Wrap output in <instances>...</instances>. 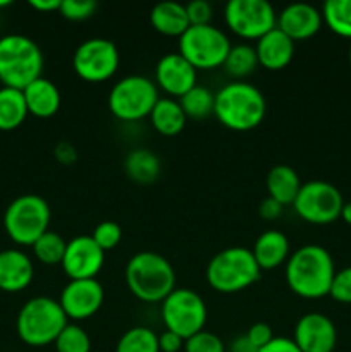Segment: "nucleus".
I'll return each instance as SVG.
<instances>
[{
  "label": "nucleus",
  "instance_id": "1a4fd4ad",
  "mask_svg": "<svg viewBox=\"0 0 351 352\" xmlns=\"http://www.w3.org/2000/svg\"><path fill=\"white\" fill-rule=\"evenodd\" d=\"M178 47V54H181L196 71H212L224 65L233 45L222 30L213 24H205L189 26L179 38Z\"/></svg>",
  "mask_w": 351,
  "mask_h": 352
},
{
  "label": "nucleus",
  "instance_id": "ddd939ff",
  "mask_svg": "<svg viewBox=\"0 0 351 352\" xmlns=\"http://www.w3.org/2000/svg\"><path fill=\"white\" fill-rule=\"evenodd\" d=\"M224 21L236 36L260 40L277 24V12L267 0H231L224 7Z\"/></svg>",
  "mask_w": 351,
  "mask_h": 352
},
{
  "label": "nucleus",
  "instance_id": "c85d7f7f",
  "mask_svg": "<svg viewBox=\"0 0 351 352\" xmlns=\"http://www.w3.org/2000/svg\"><path fill=\"white\" fill-rule=\"evenodd\" d=\"M222 67L233 78H246V76L253 74L255 69L258 67V57L255 47L246 43L231 47Z\"/></svg>",
  "mask_w": 351,
  "mask_h": 352
},
{
  "label": "nucleus",
  "instance_id": "cd10ccee",
  "mask_svg": "<svg viewBox=\"0 0 351 352\" xmlns=\"http://www.w3.org/2000/svg\"><path fill=\"white\" fill-rule=\"evenodd\" d=\"M178 102L188 119H206L209 116H213L215 93H212L205 86L196 85L186 95H182Z\"/></svg>",
  "mask_w": 351,
  "mask_h": 352
},
{
  "label": "nucleus",
  "instance_id": "49530a36",
  "mask_svg": "<svg viewBox=\"0 0 351 352\" xmlns=\"http://www.w3.org/2000/svg\"><path fill=\"white\" fill-rule=\"evenodd\" d=\"M341 219H343L348 226H351V201L344 203L343 212H341Z\"/></svg>",
  "mask_w": 351,
  "mask_h": 352
},
{
  "label": "nucleus",
  "instance_id": "c9c22d12",
  "mask_svg": "<svg viewBox=\"0 0 351 352\" xmlns=\"http://www.w3.org/2000/svg\"><path fill=\"white\" fill-rule=\"evenodd\" d=\"M96 12V2L93 0H61L58 14L69 21L89 19Z\"/></svg>",
  "mask_w": 351,
  "mask_h": 352
},
{
  "label": "nucleus",
  "instance_id": "37998d69",
  "mask_svg": "<svg viewBox=\"0 0 351 352\" xmlns=\"http://www.w3.org/2000/svg\"><path fill=\"white\" fill-rule=\"evenodd\" d=\"M55 158H57L61 164L72 165L76 160H78V151H76V148L72 146L71 143L61 141V143L55 146Z\"/></svg>",
  "mask_w": 351,
  "mask_h": 352
},
{
  "label": "nucleus",
  "instance_id": "6e6552de",
  "mask_svg": "<svg viewBox=\"0 0 351 352\" xmlns=\"http://www.w3.org/2000/svg\"><path fill=\"white\" fill-rule=\"evenodd\" d=\"M158 98L160 96L155 81L145 76L133 74L126 76L112 86L107 105L116 119L123 122H136L150 117Z\"/></svg>",
  "mask_w": 351,
  "mask_h": 352
},
{
  "label": "nucleus",
  "instance_id": "423d86ee",
  "mask_svg": "<svg viewBox=\"0 0 351 352\" xmlns=\"http://www.w3.org/2000/svg\"><path fill=\"white\" fill-rule=\"evenodd\" d=\"M260 268L250 250L241 246L219 251L206 265V282L222 294H236L260 278Z\"/></svg>",
  "mask_w": 351,
  "mask_h": 352
},
{
  "label": "nucleus",
  "instance_id": "a878e982",
  "mask_svg": "<svg viewBox=\"0 0 351 352\" xmlns=\"http://www.w3.org/2000/svg\"><path fill=\"white\" fill-rule=\"evenodd\" d=\"M124 170L131 181L147 186L157 181L162 165L153 151L147 150V148H136L127 153L126 160H124Z\"/></svg>",
  "mask_w": 351,
  "mask_h": 352
},
{
  "label": "nucleus",
  "instance_id": "4c0bfd02",
  "mask_svg": "<svg viewBox=\"0 0 351 352\" xmlns=\"http://www.w3.org/2000/svg\"><path fill=\"white\" fill-rule=\"evenodd\" d=\"M186 14H188L189 26H205L212 21V6L206 0H193L186 3Z\"/></svg>",
  "mask_w": 351,
  "mask_h": 352
},
{
  "label": "nucleus",
  "instance_id": "c756f323",
  "mask_svg": "<svg viewBox=\"0 0 351 352\" xmlns=\"http://www.w3.org/2000/svg\"><path fill=\"white\" fill-rule=\"evenodd\" d=\"M322 19L332 33L351 40V0H327Z\"/></svg>",
  "mask_w": 351,
  "mask_h": 352
},
{
  "label": "nucleus",
  "instance_id": "f257e3e1",
  "mask_svg": "<svg viewBox=\"0 0 351 352\" xmlns=\"http://www.w3.org/2000/svg\"><path fill=\"white\" fill-rule=\"evenodd\" d=\"M334 275L332 256L319 244H305L286 261V282L299 298L320 299L329 296Z\"/></svg>",
  "mask_w": 351,
  "mask_h": 352
},
{
  "label": "nucleus",
  "instance_id": "ea45409f",
  "mask_svg": "<svg viewBox=\"0 0 351 352\" xmlns=\"http://www.w3.org/2000/svg\"><path fill=\"white\" fill-rule=\"evenodd\" d=\"M186 340L171 330H164L158 336V351L160 352H179L184 349Z\"/></svg>",
  "mask_w": 351,
  "mask_h": 352
},
{
  "label": "nucleus",
  "instance_id": "9d476101",
  "mask_svg": "<svg viewBox=\"0 0 351 352\" xmlns=\"http://www.w3.org/2000/svg\"><path fill=\"white\" fill-rule=\"evenodd\" d=\"M162 322L165 330L178 333L182 339L205 330L206 305L198 292L186 287H176L162 301Z\"/></svg>",
  "mask_w": 351,
  "mask_h": 352
},
{
  "label": "nucleus",
  "instance_id": "bb28decb",
  "mask_svg": "<svg viewBox=\"0 0 351 352\" xmlns=\"http://www.w3.org/2000/svg\"><path fill=\"white\" fill-rule=\"evenodd\" d=\"M26 102L21 89L0 88V131H14L26 120Z\"/></svg>",
  "mask_w": 351,
  "mask_h": 352
},
{
  "label": "nucleus",
  "instance_id": "f3484780",
  "mask_svg": "<svg viewBox=\"0 0 351 352\" xmlns=\"http://www.w3.org/2000/svg\"><path fill=\"white\" fill-rule=\"evenodd\" d=\"M292 340L301 352H332L337 342V332L329 316L306 313L296 323Z\"/></svg>",
  "mask_w": 351,
  "mask_h": 352
},
{
  "label": "nucleus",
  "instance_id": "6ab92c4d",
  "mask_svg": "<svg viewBox=\"0 0 351 352\" xmlns=\"http://www.w3.org/2000/svg\"><path fill=\"white\" fill-rule=\"evenodd\" d=\"M33 261L24 251H0V291L10 294L24 291L33 280Z\"/></svg>",
  "mask_w": 351,
  "mask_h": 352
},
{
  "label": "nucleus",
  "instance_id": "dca6fc26",
  "mask_svg": "<svg viewBox=\"0 0 351 352\" xmlns=\"http://www.w3.org/2000/svg\"><path fill=\"white\" fill-rule=\"evenodd\" d=\"M155 85L169 98H181L196 86V69L181 54H165L155 67Z\"/></svg>",
  "mask_w": 351,
  "mask_h": 352
},
{
  "label": "nucleus",
  "instance_id": "e433bc0d",
  "mask_svg": "<svg viewBox=\"0 0 351 352\" xmlns=\"http://www.w3.org/2000/svg\"><path fill=\"white\" fill-rule=\"evenodd\" d=\"M329 296L341 305H351V267L336 272Z\"/></svg>",
  "mask_w": 351,
  "mask_h": 352
},
{
  "label": "nucleus",
  "instance_id": "a18cd8bd",
  "mask_svg": "<svg viewBox=\"0 0 351 352\" xmlns=\"http://www.w3.org/2000/svg\"><path fill=\"white\" fill-rule=\"evenodd\" d=\"M231 352H258V349H255L250 340L246 339V336H243L234 340L233 346H231Z\"/></svg>",
  "mask_w": 351,
  "mask_h": 352
},
{
  "label": "nucleus",
  "instance_id": "f704fd0d",
  "mask_svg": "<svg viewBox=\"0 0 351 352\" xmlns=\"http://www.w3.org/2000/svg\"><path fill=\"white\" fill-rule=\"evenodd\" d=\"M184 352H226L222 339L212 332L202 330L184 342Z\"/></svg>",
  "mask_w": 351,
  "mask_h": 352
},
{
  "label": "nucleus",
  "instance_id": "7ed1b4c3",
  "mask_svg": "<svg viewBox=\"0 0 351 352\" xmlns=\"http://www.w3.org/2000/svg\"><path fill=\"white\" fill-rule=\"evenodd\" d=\"M126 285L143 302H162L176 289V270L167 258L140 251L126 265Z\"/></svg>",
  "mask_w": 351,
  "mask_h": 352
},
{
  "label": "nucleus",
  "instance_id": "412c9836",
  "mask_svg": "<svg viewBox=\"0 0 351 352\" xmlns=\"http://www.w3.org/2000/svg\"><path fill=\"white\" fill-rule=\"evenodd\" d=\"M255 261L260 270H274L289 260V239L284 232L277 229L265 230L257 237L251 248Z\"/></svg>",
  "mask_w": 351,
  "mask_h": 352
},
{
  "label": "nucleus",
  "instance_id": "aec40b11",
  "mask_svg": "<svg viewBox=\"0 0 351 352\" xmlns=\"http://www.w3.org/2000/svg\"><path fill=\"white\" fill-rule=\"evenodd\" d=\"M255 52L258 57V65L267 71H281L289 65L295 55V41L286 36L281 30L274 28L267 34L257 40Z\"/></svg>",
  "mask_w": 351,
  "mask_h": 352
},
{
  "label": "nucleus",
  "instance_id": "b1692460",
  "mask_svg": "<svg viewBox=\"0 0 351 352\" xmlns=\"http://www.w3.org/2000/svg\"><path fill=\"white\" fill-rule=\"evenodd\" d=\"M150 23L157 33L164 36H178L189 28L186 7L178 2H160L151 9Z\"/></svg>",
  "mask_w": 351,
  "mask_h": 352
},
{
  "label": "nucleus",
  "instance_id": "393cba45",
  "mask_svg": "<svg viewBox=\"0 0 351 352\" xmlns=\"http://www.w3.org/2000/svg\"><path fill=\"white\" fill-rule=\"evenodd\" d=\"M148 119H150L151 126L158 134L167 138L178 136L184 129L186 122H188V117L182 112L178 100L169 98V96L158 98Z\"/></svg>",
  "mask_w": 351,
  "mask_h": 352
},
{
  "label": "nucleus",
  "instance_id": "72a5a7b5",
  "mask_svg": "<svg viewBox=\"0 0 351 352\" xmlns=\"http://www.w3.org/2000/svg\"><path fill=\"white\" fill-rule=\"evenodd\" d=\"M92 237L98 244L100 250L107 253V251H112L119 246V243L123 241V229L114 220H103L95 227Z\"/></svg>",
  "mask_w": 351,
  "mask_h": 352
},
{
  "label": "nucleus",
  "instance_id": "7c9ffc66",
  "mask_svg": "<svg viewBox=\"0 0 351 352\" xmlns=\"http://www.w3.org/2000/svg\"><path fill=\"white\" fill-rule=\"evenodd\" d=\"M65 248H67V243H65V239L61 234L54 232V230H47V232L31 246V250H33L34 258H36L41 265L54 267V265H62Z\"/></svg>",
  "mask_w": 351,
  "mask_h": 352
},
{
  "label": "nucleus",
  "instance_id": "79ce46f5",
  "mask_svg": "<svg viewBox=\"0 0 351 352\" xmlns=\"http://www.w3.org/2000/svg\"><path fill=\"white\" fill-rule=\"evenodd\" d=\"M282 208H284V206H282L279 201H275V199L272 198H265L264 201L260 203V206H258V213H260L262 219L275 220L281 217Z\"/></svg>",
  "mask_w": 351,
  "mask_h": 352
},
{
  "label": "nucleus",
  "instance_id": "58836bf2",
  "mask_svg": "<svg viewBox=\"0 0 351 352\" xmlns=\"http://www.w3.org/2000/svg\"><path fill=\"white\" fill-rule=\"evenodd\" d=\"M246 339L250 340V344L255 347V349L260 351L262 347H265L272 339H274V332H272L270 325L258 322V323H253V325L248 329Z\"/></svg>",
  "mask_w": 351,
  "mask_h": 352
},
{
  "label": "nucleus",
  "instance_id": "f8f14e48",
  "mask_svg": "<svg viewBox=\"0 0 351 352\" xmlns=\"http://www.w3.org/2000/svg\"><path fill=\"white\" fill-rule=\"evenodd\" d=\"M120 64L119 48L107 38H88L72 55V69L86 82L109 81Z\"/></svg>",
  "mask_w": 351,
  "mask_h": 352
},
{
  "label": "nucleus",
  "instance_id": "a19ab883",
  "mask_svg": "<svg viewBox=\"0 0 351 352\" xmlns=\"http://www.w3.org/2000/svg\"><path fill=\"white\" fill-rule=\"evenodd\" d=\"M258 352H301V351H299V347L296 346L292 339H286V337H274L267 346L262 347Z\"/></svg>",
  "mask_w": 351,
  "mask_h": 352
},
{
  "label": "nucleus",
  "instance_id": "9b49d317",
  "mask_svg": "<svg viewBox=\"0 0 351 352\" xmlns=\"http://www.w3.org/2000/svg\"><path fill=\"white\" fill-rule=\"evenodd\" d=\"M344 199L339 189L326 181H310L301 184L292 208L299 219L313 226H327L341 219Z\"/></svg>",
  "mask_w": 351,
  "mask_h": 352
},
{
  "label": "nucleus",
  "instance_id": "0eeeda50",
  "mask_svg": "<svg viewBox=\"0 0 351 352\" xmlns=\"http://www.w3.org/2000/svg\"><path fill=\"white\" fill-rule=\"evenodd\" d=\"M52 212L48 203L38 195H21L9 203L3 213V229L19 246H33L50 230Z\"/></svg>",
  "mask_w": 351,
  "mask_h": 352
},
{
  "label": "nucleus",
  "instance_id": "2eb2a0df",
  "mask_svg": "<svg viewBox=\"0 0 351 352\" xmlns=\"http://www.w3.org/2000/svg\"><path fill=\"white\" fill-rule=\"evenodd\" d=\"M105 263V251L100 250L92 236H78L67 241L62 270L69 280H83V278H96Z\"/></svg>",
  "mask_w": 351,
  "mask_h": 352
},
{
  "label": "nucleus",
  "instance_id": "473e14b6",
  "mask_svg": "<svg viewBox=\"0 0 351 352\" xmlns=\"http://www.w3.org/2000/svg\"><path fill=\"white\" fill-rule=\"evenodd\" d=\"M54 346L57 352H89L92 351V339L79 325L67 323L55 339Z\"/></svg>",
  "mask_w": 351,
  "mask_h": 352
},
{
  "label": "nucleus",
  "instance_id": "5701e85b",
  "mask_svg": "<svg viewBox=\"0 0 351 352\" xmlns=\"http://www.w3.org/2000/svg\"><path fill=\"white\" fill-rule=\"evenodd\" d=\"M265 186H267L268 198L275 199L282 206H286L295 203L296 196L301 189V181H299L298 172L292 167H289V165H275L268 170Z\"/></svg>",
  "mask_w": 351,
  "mask_h": 352
},
{
  "label": "nucleus",
  "instance_id": "f03ea898",
  "mask_svg": "<svg viewBox=\"0 0 351 352\" xmlns=\"http://www.w3.org/2000/svg\"><path fill=\"white\" fill-rule=\"evenodd\" d=\"M267 112L265 96L257 86L244 81H234L215 93L213 116L224 127L236 133L255 129Z\"/></svg>",
  "mask_w": 351,
  "mask_h": 352
},
{
  "label": "nucleus",
  "instance_id": "c03bdc74",
  "mask_svg": "<svg viewBox=\"0 0 351 352\" xmlns=\"http://www.w3.org/2000/svg\"><path fill=\"white\" fill-rule=\"evenodd\" d=\"M30 6L38 12H54L61 9V0H31Z\"/></svg>",
  "mask_w": 351,
  "mask_h": 352
},
{
  "label": "nucleus",
  "instance_id": "de8ad7c7",
  "mask_svg": "<svg viewBox=\"0 0 351 352\" xmlns=\"http://www.w3.org/2000/svg\"><path fill=\"white\" fill-rule=\"evenodd\" d=\"M348 60H350V65H351V45H350V50H348Z\"/></svg>",
  "mask_w": 351,
  "mask_h": 352
},
{
  "label": "nucleus",
  "instance_id": "39448f33",
  "mask_svg": "<svg viewBox=\"0 0 351 352\" xmlns=\"http://www.w3.org/2000/svg\"><path fill=\"white\" fill-rule=\"evenodd\" d=\"M69 323L58 301L36 296L23 305L16 318V330L19 339L31 347H45L55 342L58 333Z\"/></svg>",
  "mask_w": 351,
  "mask_h": 352
},
{
  "label": "nucleus",
  "instance_id": "4468645a",
  "mask_svg": "<svg viewBox=\"0 0 351 352\" xmlns=\"http://www.w3.org/2000/svg\"><path fill=\"white\" fill-rule=\"evenodd\" d=\"M105 291L96 278H83V280H69L62 289L58 305L64 309L67 320L85 322L98 313L102 308Z\"/></svg>",
  "mask_w": 351,
  "mask_h": 352
},
{
  "label": "nucleus",
  "instance_id": "2f4dec72",
  "mask_svg": "<svg viewBox=\"0 0 351 352\" xmlns=\"http://www.w3.org/2000/svg\"><path fill=\"white\" fill-rule=\"evenodd\" d=\"M116 352H160L158 336L148 327H133L120 336Z\"/></svg>",
  "mask_w": 351,
  "mask_h": 352
},
{
  "label": "nucleus",
  "instance_id": "a211bd4d",
  "mask_svg": "<svg viewBox=\"0 0 351 352\" xmlns=\"http://www.w3.org/2000/svg\"><path fill=\"white\" fill-rule=\"evenodd\" d=\"M323 19L322 12L312 3L298 2L286 6L277 14V24L275 28L281 30L286 36L292 41H303L315 36L322 28Z\"/></svg>",
  "mask_w": 351,
  "mask_h": 352
},
{
  "label": "nucleus",
  "instance_id": "20e7f679",
  "mask_svg": "<svg viewBox=\"0 0 351 352\" xmlns=\"http://www.w3.org/2000/svg\"><path fill=\"white\" fill-rule=\"evenodd\" d=\"M43 54L36 41L24 34L0 38V82L23 91L34 79L41 78Z\"/></svg>",
  "mask_w": 351,
  "mask_h": 352
},
{
  "label": "nucleus",
  "instance_id": "4be33fe9",
  "mask_svg": "<svg viewBox=\"0 0 351 352\" xmlns=\"http://www.w3.org/2000/svg\"><path fill=\"white\" fill-rule=\"evenodd\" d=\"M23 95L28 113L38 117V119L54 117L61 109V91L50 79L43 78V76L28 85L23 89Z\"/></svg>",
  "mask_w": 351,
  "mask_h": 352
}]
</instances>
